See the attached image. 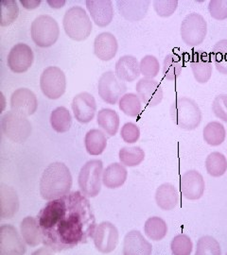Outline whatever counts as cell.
Listing matches in <instances>:
<instances>
[{
	"mask_svg": "<svg viewBox=\"0 0 227 255\" xmlns=\"http://www.w3.org/2000/svg\"><path fill=\"white\" fill-rule=\"evenodd\" d=\"M37 220L43 243L53 252L86 243L97 227L90 202L80 191L47 202Z\"/></svg>",
	"mask_w": 227,
	"mask_h": 255,
	"instance_id": "cell-1",
	"label": "cell"
},
{
	"mask_svg": "<svg viewBox=\"0 0 227 255\" xmlns=\"http://www.w3.org/2000/svg\"><path fill=\"white\" fill-rule=\"evenodd\" d=\"M71 187L70 170L60 162L49 164L40 180V194L45 201H54L68 195Z\"/></svg>",
	"mask_w": 227,
	"mask_h": 255,
	"instance_id": "cell-2",
	"label": "cell"
},
{
	"mask_svg": "<svg viewBox=\"0 0 227 255\" xmlns=\"http://www.w3.org/2000/svg\"><path fill=\"white\" fill-rule=\"evenodd\" d=\"M173 123L184 130H193L199 127L202 121V111L197 102L183 97L173 101L170 109Z\"/></svg>",
	"mask_w": 227,
	"mask_h": 255,
	"instance_id": "cell-3",
	"label": "cell"
},
{
	"mask_svg": "<svg viewBox=\"0 0 227 255\" xmlns=\"http://www.w3.org/2000/svg\"><path fill=\"white\" fill-rule=\"evenodd\" d=\"M63 26L66 35L78 42L86 40L92 32L90 17L81 6H73L66 10Z\"/></svg>",
	"mask_w": 227,
	"mask_h": 255,
	"instance_id": "cell-4",
	"label": "cell"
},
{
	"mask_svg": "<svg viewBox=\"0 0 227 255\" xmlns=\"http://www.w3.org/2000/svg\"><path fill=\"white\" fill-rule=\"evenodd\" d=\"M1 129L10 141L24 143L30 136L32 127L27 117L9 111L1 117Z\"/></svg>",
	"mask_w": 227,
	"mask_h": 255,
	"instance_id": "cell-5",
	"label": "cell"
},
{
	"mask_svg": "<svg viewBox=\"0 0 227 255\" xmlns=\"http://www.w3.org/2000/svg\"><path fill=\"white\" fill-rule=\"evenodd\" d=\"M103 164L100 160H90L82 165L78 182L82 195L86 198H95L101 190Z\"/></svg>",
	"mask_w": 227,
	"mask_h": 255,
	"instance_id": "cell-6",
	"label": "cell"
},
{
	"mask_svg": "<svg viewBox=\"0 0 227 255\" xmlns=\"http://www.w3.org/2000/svg\"><path fill=\"white\" fill-rule=\"evenodd\" d=\"M30 35L36 46L49 47L54 45L60 36V27L52 16L42 14L32 22Z\"/></svg>",
	"mask_w": 227,
	"mask_h": 255,
	"instance_id": "cell-7",
	"label": "cell"
},
{
	"mask_svg": "<svg viewBox=\"0 0 227 255\" xmlns=\"http://www.w3.org/2000/svg\"><path fill=\"white\" fill-rule=\"evenodd\" d=\"M208 34V23L200 13L192 12L183 19L180 27L182 40L187 46H200Z\"/></svg>",
	"mask_w": 227,
	"mask_h": 255,
	"instance_id": "cell-8",
	"label": "cell"
},
{
	"mask_svg": "<svg viewBox=\"0 0 227 255\" xmlns=\"http://www.w3.org/2000/svg\"><path fill=\"white\" fill-rule=\"evenodd\" d=\"M40 88L47 99H60L66 89V78L64 71L57 66L46 67L40 77Z\"/></svg>",
	"mask_w": 227,
	"mask_h": 255,
	"instance_id": "cell-9",
	"label": "cell"
},
{
	"mask_svg": "<svg viewBox=\"0 0 227 255\" xmlns=\"http://www.w3.org/2000/svg\"><path fill=\"white\" fill-rule=\"evenodd\" d=\"M126 91L127 86L125 82L120 81L113 71H107L100 76L98 82V93L104 102L115 105Z\"/></svg>",
	"mask_w": 227,
	"mask_h": 255,
	"instance_id": "cell-10",
	"label": "cell"
},
{
	"mask_svg": "<svg viewBox=\"0 0 227 255\" xmlns=\"http://www.w3.org/2000/svg\"><path fill=\"white\" fill-rule=\"evenodd\" d=\"M118 231L109 221H103L97 225L92 238L96 249L101 254H110L118 246Z\"/></svg>",
	"mask_w": 227,
	"mask_h": 255,
	"instance_id": "cell-11",
	"label": "cell"
},
{
	"mask_svg": "<svg viewBox=\"0 0 227 255\" xmlns=\"http://www.w3.org/2000/svg\"><path fill=\"white\" fill-rule=\"evenodd\" d=\"M71 107L77 121L82 124H86L95 118L97 112V102L90 93L82 92L74 97Z\"/></svg>",
	"mask_w": 227,
	"mask_h": 255,
	"instance_id": "cell-12",
	"label": "cell"
},
{
	"mask_svg": "<svg viewBox=\"0 0 227 255\" xmlns=\"http://www.w3.org/2000/svg\"><path fill=\"white\" fill-rule=\"evenodd\" d=\"M26 246L11 225H3L0 228V255H24Z\"/></svg>",
	"mask_w": 227,
	"mask_h": 255,
	"instance_id": "cell-13",
	"label": "cell"
},
{
	"mask_svg": "<svg viewBox=\"0 0 227 255\" xmlns=\"http://www.w3.org/2000/svg\"><path fill=\"white\" fill-rule=\"evenodd\" d=\"M34 55L31 48L26 44H17L10 49L8 55V66L14 73L27 72L32 65Z\"/></svg>",
	"mask_w": 227,
	"mask_h": 255,
	"instance_id": "cell-14",
	"label": "cell"
},
{
	"mask_svg": "<svg viewBox=\"0 0 227 255\" xmlns=\"http://www.w3.org/2000/svg\"><path fill=\"white\" fill-rule=\"evenodd\" d=\"M190 65L196 82L201 84L209 82L213 71L211 55L203 50H192Z\"/></svg>",
	"mask_w": 227,
	"mask_h": 255,
	"instance_id": "cell-15",
	"label": "cell"
},
{
	"mask_svg": "<svg viewBox=\"0 0 227 255\" xmlns=\"http://www.w3.org/2000/svg\"><path fill=\"white\" fill-rule=\"evenodd\" d=\"M38 108L36 96L27 88H19L10 97V109L25 117L32 116Z\"/></svg>",
	"mask_w": 227,
	"mask_h": 255,
	"instance_id": "cell-16",
	"label": "cell"
},
{
	"mask_svg": "<svg viewBox=\"0 0 227 255\" xmlns=\"http://www.w3.org/2000/svg\"><path fill=\"white\" fill-rule=\"evenodd\" d=\"M181 192L184 198L190 201L199 200L206 189L203 176L197 170H189L182 176Z\"/></svg>",
	"mask_w": 227,
	"mask_h": 255,
	"instance_id": "cell-17",
	"label": "cell"
},
{
	"mask_svg": "<svg viewBox=\"0 0 227 255\" xmlns=\"http://www.w3.org/2000/svg\"><path fill=\"white\" fill-rule=\"evenodd\" d=\"M136 95L148 107H155L163 100V90L155 80L143 78L136 85Z\"/></svg>",
	"mask_w": 227,
	"mask_h": 255,
	"instance_id": "cell-18",
	"label": "cell"
},
{
	"mask_svg": "<svg viewBox=\"0 0 227 255\" xmlns=\"http://www.w3.org/2000/svg\"><path fill=\"white\" fill-rule=\"evenodd\" d=\"M85 4L91 18L98 27H106L112 22L114 7L111 0H87Z\"/></svg>",
	"mask_w": 227,
	"mask_h": 255,
	"instance_id": "cell-19",
	"label": "cell"
},
{
	"mask_svg": "<svg viewBox=\"0 0 227 255\" xmlns=\"http://www.w3.org/2000/svg\"><path fill=\"white\" fill-rule=\"evenodd\" d=\"M118 44L117 38L110 32H102L95 38L94 53L103 62H108L115 58L118 53Z\"/></svg>",
	"mask_w": 227,
	"mask_h": 255,
	"instance_id": "cell-20",
	"label": "cell"
},
{
	"mask_svg": "<svg viewBox=\"0 0 227 255\" xmlns=\"http://www.w3.org/2000/svg\"><path fill=\"white\" fill-rule=\"evenodd\" d=\"M150 3L147 0H118L117 7L120 15L126 20L137 22L145 17Z\"/></svg>",
	"mask_w": 227,
	"mask_h": 255,
	"instance_id": "cell-21",
	"label": "cell"
},
{
	"mask_svg": "<svg viewBox=\"0 0 227 255\" xmlns=\"http://www.w3.org/2000/svg\"><path fill=\"white\" fill-rule=\"evenodd\" d=\"M153 246L138 231H131L124 237L123 255H152Z\"/></svg>",
	"mask_w": 227,
	"mask_h": 255,
	"instance_id": "cell-22",
	"label": "cell"
},
{
	"mask_svg": "<svg viewBox=\"0 0 227 255\" xmlns=\"http://www.w3.org/2000/svg\"><path fill=\"white\" fill-rule=\"evenodd\" d=\"M115 74L122 82H135L141 74L140 63L132 55L122 56L116 64Z\"/></svg>",
	"mask_w": 227,
	"mask_h": 255,
	"instance_id": "cell-23",
	"label": "cell"
},
{
	"mask_svg": "<svg viewBox=\"0 0 227 255\" xmlns=\"http://www.w3.org/2000/svg\"><path fill=\"white\" fill-rule=\"evenodd\" d=\"M128 171L123 164L114 163L103 170L102 182L105 187L116 189L121 187L127 180Z\"/></svg>",
	"mask_w": 227,
	"mask_h": 255,
	"instance_id": "cell-24",
	"label": "cell"
},
{
	"mask_svg": "<svg viewBox=\"0 0 227 255\" xmlns=\"http://www.w3.org/2000/svg\"><path fill=\"white\" fill-rule=\"evenodd\" d=\"M155 201L162 210L174 209L179 202V195L175 186L169 182L161 184L155 192Z\"/></svg>",
	"mask_w": 227,
	"mask_h": 255,
	"instance_id": "cell-25",
	"label": "cell"
},
{
	"mask_svg": "<svg viewBox=\"0 0 227 255\" xmlns=\"http://www.w3.org/2000/svg\"><path fill=\"white\" fill-rule=\"evenodd\" d=\"M1 217L3 219H11L18 211L19 201L14 189L8 185H1Z\"/></svg>",
	"mask_w": 227,
	"mask_h": 255,
	"instance_id": "cell-26",
	"label": "cell"
},
{
	"mask_svg": "<svg viewBox=\"0 0 227 255\" xmlns=\"http://www.w3.org/2000/svg\"><path fill=\"white\" fill-rule=\"evenodd\" d=\"M20 230L24 241L28 246L37 247L43 243V235L38 220L35 218L27 217L23 219L20 225Z\"/></svg>",
	"mask_w": 227,
	"mask_h": 255,
	"instance_id": "cell-27",
	"label": "cell"
},
{
	"mask_svg": "<svg viewBox=\"0 0 227 255\" xmlns=\"http://www.w3.org/2000/svg\"><path fill=\"white\" fill-rule=\"evenodd\" d=\"M84 145L86 151L90 155H100L106 148L107 138L105 133L99 128H92L85 134Z\"/></svg>",
	"mask_w": 227,
	"mask_h": 255,
	"instance_id": "cell-28",
	"label": "cell"
},
{
	"mask_svg": "<svg viewBox=\"0 0 227 255\" xmlns=\"http://www.w3.org/2000/svg\"><path fill=\"white\" fill-rule=\"evenodd\" d=\"M97 123L106 134L115 136L119 128V117L118 113L109 108H104L99 111L97 116Z\"/></svg>",
	"mask_w": 227,
	"mask_h": 255,
	"instance_id": "cell-29",
	"label": "cell"
},
{
	"mask_svg": "<svg viewBox=\"0 0 227 255\" xmlns=\"http://www.w3.org/2000/svg\"><path fill=\"white\" fill-rule=\"evenodd\" d=\"M203 137L205 142L212 146L222 145L227 137V130L225 126L218 121H212L204 128Z\"/></svg>",
	"mask_w": 227,
	"mask_h": 255,
	"instance_id": "cell-30",
	"label": "cell"
},
{
	"mask_svg": "<svg viewBox=\"0 0 227 255\" xmlns=\"http://www.w3.org/2000/svg\"><path fill=\"white\" fill-rule=\"evenodd\" d=\"M50 124L56 132L64 133L70 129L72 125L71 114L65 107H58L50 115Z\"/></svg>",
	"mask_w": 227,
	"mask_h": 255,
	"instance_id": "cell-31",
	"label": "cell"
},
{
	"mask_svg": "<svg viewBox=\"0 0 227 255\" xmlns=\"http://www.w3.org/2000/svg\"><path fill=\"white\" fill-rule=\"evenodd\" d=\"M183 60L180 55L176 53H170L164 59L163 75L168 81L177 80L183 71Z\"/></svg>",
	"mask_w": 227,
	"mask_h": 255,
	"instance_id": "cell-32",
	"label": "cell"
},
{
	"mask_svg": "<svg viewBox=\"0 0 227 255\" xmlns=\"http://www.w3.org/2000/svg\"><path fill=\"white\" fill-rule=\"evenodd\" d=\"M142 101L134 93H128L118 101L119 110L131 118H138L142 111Z\"/></svg>",
	"mask_w": 227,
	"mask_h": 255,
	"instance_id": "cell-33",
	"label": "cell"
},
{
	"mask_svg": "<svg viewBox=\"0 0 227 255\" xmlns=\"http://www.w3.org/2000/svg\"><path fill=\"white\" fill-rule=\"evenodd\" d=\"M120 163L129 167L141 164L145 159V152L140 146H124L118 153Z\"/></svg>",
	"mask_w": 227,
	"mask_h": 255,
	"instance_id": "cell-34",
	"label": "cell"
},
{
	"mask_svg": "<svg viewBox=\"0 0 227 255\" xmlns=\"http://www.w3.org/2000/svg\"><path fill=\"white\" fill-rule=\"evenodd\" d=\"M206 168L212 177L218 178L225 175L227 171V157L218 151L210 153L206 160Z\"/></svg>",
	"mask_w": 227,
	"mask_h": 255,
	"instance_id": "cell-35",
	"label": "cell"
},
{
	"mask_svg": "<svg viewBox=\"0 0 227 255\" xmlns=\"http://www.w3.org/2000/svg\"><path fill=\"white\" fill-rule=\"evenodd\" d=\"M211 59L219 73L227 75V39L220 40L213 46Z\"/></svg>",
	"mask_w": 227,
	"mask_h": 255,
	"instance_id": "cell-36",
	"label": "cell"
},
{
	"mask_svg": "<svg viewBox=\"0 0 227 255\" xmlns=\"http://www.w3.org/2000/svg\"><path fill=\"white\" fill-rule=\"evenodd\" d=\"M144 232L150 239L154 241H160L166 237L168 233V226L165 220L161 218L153 217L146 221Z\"/></svg>",
	"mask_w": 227,
	"mask_h": 255,
	"instance_id": "cell-37",
	"label": "cell"
},
{
	"mask_svg": "<svg viewBox=\"0 0 227 255\" xmlns=\"http://www.w3.org/2000/svg\"><path fill=\"white\" fill-rule=\"evenodd\" d=\"M19 15L18 4L14 0L0 1V25L2 27L12 24Z\"/></svg>",
	"mask_w": 227,
	"mask_h": 255,
	"instance_id": "cell-38",
	"label": "cell"
},
{
	"mask_svg": "<svg viewBox=\"0 0 227 255\" xmlns=\"http://www.w3.org/2000/svg\"><path fill=\"white\" fill-rule=\"evenodd\" d=\"M195 255H222L221 246L214 237L206 236L197 242Z\"/></svg>",
	"mask_w": 227,
	"mask_h": 255,
	"instance_id": "cell-39",
	"label": "cell"
},
{
	"mask_svg": "<svg viewBox=\"0 0 227 255\" xmlns=\"http://www.w3.org/2000/svg\"><path fill=\"white\" fill-rule=\"evenodd\" d=\"M160 71L158 59L153 55H146L140 61V72L146 79L154 80Z\"/></svg>",
	"mask_w": 227,
	"mask_h": 255,
	"instance_id": "cell-40",
	"label": "cell"
},
{
	"mask_svg": "<svg viewBox=\"0 0 227 255\" xmlns=\"http://www.w3.org/2000/svg\"><path fill=\"white\" fill-rule=\"evenodd\" d=\"M171 248L173 255H191L193 245L190 237L179 235L173 238Z\"/></svg>",
	"mask_w": 227,
	"mask_h": 255,
	"instance_id": "cell-41",
	"label": "cell"
},
{
	"mask_svg": "<svg viewBox=\"0 0 227 255\" xmlns=\"http://www.w3.org/2000/svg\"><path fill=\"white\" fill-rule=\"evenodd\" d=\"M178 7L177 0H155L154 9L158 16L170 17L172 16Z\"/></svg>",
	"mask_w": 227,
	"mask_h": 255,
	"instance_id": "cell-42",
	"label": "cell"
},
{
	"mask_svg": "<svg viewBox=\"0 0 227 255\" xmlns=\"http://www.w3.org/2000/svg\"><path fill=\"white\" fill-rule=\"evenodd\" d=\"M212 112L217 119L227 123V95L220 94L212 102Z\"/></svg>",
	"mask_w": 227,
	"mask_h": 255,
	"instance_id": "cell-43",
	"label": "cell"
},
{
	"mask_svg": "<svg viewBox=\"0 0 227 255\" xmlns=\"http://www.w3.org/2000/svg\"><path fill=\"white\" fill-rule=\"evenodd\" d=\"M209 11L212 18L218 21L227 19V0H211L209 3Z\"/></svg>",
	"mask_w": 227,
	"mask_h": 255,
	"instance_id": "cell-44",
	"label": "cell"
},
{
	"mask_svg": "<svg viewBox=\"0 0 227 255\" xmlns=\"http://www.w3.org/2000/svg\"><path fill=\"white\" fill-rule=\"evenodd\" d=\"M120 136L128 144H134L140 137V129L135 123L128 122L121 128Z\"/></svg>",
	"mask_w": 227,
	"mask_h": 255,
	"instance_id": "cell-45",
	"label": "cell"
},
{
	"mask_svg": "<svg viewBox=\"0 0 227 255\" xmlns=\"http://www.w3.org/2000/svg\"><path fill=\"white\" fill-rule=\"evenodd\" d=\"M21 4L26 8V9H35L37 7H39V5L41 4V1H20Z\"/></svg>",
	"mask_w": 227,
	"mask_h": 255,
	"instance_id": "cell-46",
	"label": "cell"
},
{
	"mask_svg": "<svg viewBox=\"0 0 227 255\" xmlns=\"http://www.w3.org/2000/svg\"><path fill=\"white\" fill-rule=\"evenodd\" d=\"M52 250L51 249H49V248H42V249H40L39 251H37L35 252L34 254L32 255H52Z\"/></svg>",
	"mask_w": 227,
	"mask_h": 255,
	"instance_id": "cell-47",
	"label": "cell"
},
{
	"mask_svg": "<svg viewBox=\"0 0 227 255\" xmlns=\"http://www.w3.org/2000/svg\"></svg>",
	"mask_w": 227,
	"mask_h": 255,
	"instance_id": "cell-48",
	"label": "cell"
}]
</instances>
